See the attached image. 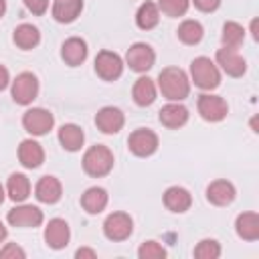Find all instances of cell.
Here are the masks:
<instances>
[{
	"label": "cell",
	"mask_w": 259,
	"mask_h": 259,
	"mask_svg": "<svg viewBox=\"0 0 259 259\" xmlns=\"http://www.w3.org/2000/svg\"><path fill=\"white\" fill-rule=\"evenodd\" d=\"M6 221L12 227H20V229H30L32 227L34 229V227H38L45 221V214L34 204H18V206H14V208L8 210Z\"/></svg>",
	"instance_id": "30bf717a"
},
{
	"label": "cell",
	"mask_w": 259,
	"mask_h": 259,
	"mask_svg": "<svg viewBox=\"0 0 259 259\" xmlns=\"http://www.w3.org/2000/svg\"><path fill=\"white\" fill-rule=\"evenodd\" d=\"M156 53L148 42H134L125 53V65L136 73H146L154 67Z\"/></svg>",
	"instance_id": "ba28073f"
},
{
	"label": "cell",
	"mask_w": 259,
	"mask_h": 259,
	"mask_svg": "<svg viewBox=\"0 0 259 259\" xmlns=\"http://www.w3.org/2000/svg\"><path fill=\"white\" fill-rule=\"evenodd\" d=\"M156 87L168 101H182L190 93V79L180 67H166L160 71Z\"/></svg>",
	"instance_id": "6da1fadb"
},
{
	"label": "cell",
	"mask_w": 259,
	"mask_h": 259,
	"mask_svg": "<svg viewBox=\"0 0 259 259\" xmlns=\"http://www.w3.org/2000/svg\"><path fill=\"white\" fill-rule=\"evenodd\" d=\"M107 190L101 186H91L81 194V206L87 214H99L107 206Z\"/></svg>",
	"instance_id": "7402d4cb"
},
{
	"label": "cell",
	"mask_w": 259,
	"mask_h": 259,
	"mask_svg": "<svg viewBox=\"0 0 259 259\" xmlns=\"http://www.w3.org/2000/svg\"><path fill=\"white\" fill-rule=\"evenodd\" d=\"M176 34H178V40L184 42V45H198L202 40V36H204V28H202V24L198 20L186 18V20H182L178 24Z\"/></svg>",
	"instance_id": "f1b7e54d"
},
{
	"label": "cell",
	"mask_w": 259,
	"mask_h": 259,
	"mask_svg": "<svg viewBox=\"0 0 259 259\" xmlns=\"http://www.w3.org/2000/svg\"><path fill=\"white\" fill-rule=\"evenodd\" d=\"M134 231V221L127 212H111L103 221V235L109 241H125Z\"/></svg>",
	"instance_id": "8fae6325"
},
{
	"label": "cell",
	"mask_w": 259,
	"mask_h": 259,
	"mask_svg": "<svg viewBox=\"0 0 259 259\" xmlns=\"http://www.w3.org/2000/svg\"><path fill=\"white\" fill-rule=\"evenodd\" d=\"M22 2H24L26 10L36 14V16H40V14H45L49 10V0H22Z\"/></svg>",
	"instance_id": "e575fe53"
},
{
	"label": "cell",
	"mask_w": 259,
	"mask_h": 259,
	"mask_svg": "<svg viewBox=\"0 0 259 259\" xmlns=\"http://www.w3.org/2000/svg\"><path fill=\"white\" fill-rule=\"evenodd\" d=\"M168 253L166 249L158 243V241H144L138 249V257L140 259H164Z\"/></svg>",
	"instance_id": "d6a6232c"
},
{
	"label": "cell",
	"mask_w": 259,
	"mask_h": 259,
	"mask_svg": "<svg viewBox=\"0 0 259 259\" xmlns=\"http://www.w3.org/2000/svg\"><path fill=\"white\" fill-rule=\"evenodd\" d=\"M221 42H223V47L239 49L245 42V28L235 20L225 22L223 24V32H221Z\"/></svg>",
	"instance_id": "f546056e"
},
{
	"label": "cell",
	"mask_w": 259,
	"mask_h": 259,
	"mask_svg": "<svg viewBox=\"0 0 259 259\" xmlns=\"http://www.w3.org/2000/svg\"><path fill=\"white\" fill-rule=\"evenodd\" d=\"M81 10H83V0H55L53 8H51L53 18L57 22H63V24L77 20Z\"/></svg>",
	"instance_id": "cb8c5ba5"
},
{
	"label": "cell",
	"mask_w": 259,
	"mask_h": 259,
	"mask_svg": "<svg viewBox=\"0 0 259 259\" xmlns=\"http://www.w3.org/2000/svg\"><path fill=\"white\" fill-rule=\"evenodd\" d=\"M194 257L196 259H219L221 257V245L214 239H202L194 247Z\"/></svg>",
	"instance_id": "4dcf8cb0"
},
{
	"label": "cell",
	"mask_w": 259,
	"mask_h": 259,
	"mask_svg": "<svg viewBox=\"0 0 259 259\" xmlns=\"http://www.w3.org/2000/svg\"><path fill=\"white\" fill-rule=\"evenodd\" d=\"M158 146H160L158 134L152 132V130H148V127H138L127 138V148L138 158H148V156L156 154Z\"/></svg>",
	"instance_id": "5b68a950"
},
{
	"label": "cell",
	"mask_w": 259,
	"mask_h": 259,
	"mask_svg": "<svg viewBox=\"0 0 259 259\" xmlns=\"http://www.w3.org/2000/svg\"><path fill=\"white\" fill-rule=\"evenodd\" d=\"M125 123V115L119 107L105 105L95 113V125L103 134H117Z\"/></svg>",
	"instance_id": "5bb4252c"
},
{
	"label": "cell",
	"mask_w": 259,
	"mask_h": 259,
	"mask_svg": "<svg viewBox=\"0 0 259 259\" xmlns=\"http://www.w3.org/2000/svg\"><path fill=\"white\" fill-rule=\"evenodd\" d=\"M8 83H10V73L4 65H0V91H4L8 87Z\"/></svg>",
	"instance_id": "74e56055"
},
{
	"label": "cell",
	"mask_w": 259,
	"mask_h": 259,
	"mask_svg": "<svg viewBox=\"0 0 259 259\" xmlns=\"http://www.w3.org/2000/svg\"><path fill=\"white\" fill-rule=\"evenodd\" d=\"M18 160L24 168H38L45 162V150L36 140H22L18 146Z\"/></svg>",
	"instance_id": "d6986e66"
},
{
	"label": "cell",
	"mask_w": 259,
	"mask_h": 259,
	"mask_svg": "<svg viewBox=\"0 0 259 259\" xmlns=\"http://www.w3.org/2000/svg\"><path fill=\"white\" fill-rule=\"evenodd\" d=\"M38 89L40 87H38V79L34 73H30V71L18 73L16 79L12 81V99L18 105H30L36 99Z\"/></svg>",
	"instance_id": "8992f818"
},
{
	"label": "cell",
	"mask_w": 259,
	"mask_h": 259,
	"mask_svg": "<svg viewBox=\"0 0 259 259\" xmlns=\"http://www.w3.org/2000/svg\"><path fill=\"white\" fill-rule=\"evenodd\" d=\"M158 22H160V8H158V4L156 2H150V0H146L144 4H140L138 12H136V24H138V28L152 30V28L158 26Z\"/></svg>",
	"instance_id": "83f0119b"
},
{
	"label": "cell",
	"mask_w": 259,
	"mask_h": 259,
	"mask_svg": "<svg viewBox=\"0 0 259 259\" xmlns=\"http://www.w3.org/2000/svg\"><path fill=\"white\" fill-rule=\"evenodd\" d=\"M164 206L172 212H186L192 206V194L184 186H170L164 192Z\"/></svg>",
	"instance_id": "ffe728a7"
},
{
	"label": "cell",
	"mask_w": 259,
	"mask_h": 259,
	"mask_svg": "<svg viewBox=\"0 0 259 259\" xmlns=\"http://www.w3.org/2000/svg\"><path fill=\"white\" fill-rule=\"evenodd\" d=\"M4 12H6V0H0V18L4 16Z\"/></svg>",
	"instance_id": "60d3db41"
},
{
	"label": "cell",
	"mask_w": 259,
	"mask_h": 259,
	"mask_svg": "<svg viewBox=\"0 0 259 259\" xmlns=\"http://www.w3.org/2000/svg\"><path fill=\"white\" fill-rule=\"evenodd\" d=\"M71 241V229L67 225L65 219H51L45 227V243L59 251V249H65Z\"/></svg>",
	"instance_id": "4fadbf2b"
},
{
	"label": "cell",
	"mask_w": 259,
	"mask_h": 259,
	"mask_svg": "<svg viewBox=\"0 0 259 259\" xmlns=\"http://www.w3.org/2000/svg\"><path fill=\"white\" fill-rule=\"evenodd\" d=\"M12 40H14V45H16L18 49L30 51V49H34V47L40 42V32H38V28H36L34 24L22 22V24H18V26L14 28Z\"/></svg>",
	"instance_id": "4316f807"
},
{
	"label": "cell",
	"mask_w": 259,
	"mask_h": 259,
	"mask_svg": "<svg viewBox=\"0 0 259 259\" xmlns=\"http://www.w3.org/2000/svg\"><path fill=\"white\" fill-rule=\"evenodd\" d=\"M59 144L67 150V152H79L83 148L85 142V132L77 125V123H65L59 127Z\"/></svg>",
	"instance_id": "603a6c76"
},
{
	"label": "cell",
	"mask_w": 259,
	"mask_h": 259,
	"mask_svg": "<svg viewBox=\"0 0 259 259\" xmlns=\"http://www.w3.org/2000/svg\"><path fill=\"white\" fill-rule=\"evenodd\" d=\"M34 196L38 202H45V204H55L61 200L63 196V186H61V180L55 178V176H42L36 186H34Z\"/></svg>",
	"instance_id": "ac0fdd59"
},
{
	"label": "cell",
	"mask_w": 259,
	"mask_h": 259,
	"mask_svg": "<svg viewBox=\"0 0 259 259\" xmlns=\"http://www.w3.org/2000/svg\"><path fill=\"white\" fill-rule=\"evenodd\" d=\"M6 235H8V229L4 227V223L0 221V243H4L6 241Z\"/></svg>",
	"instance_id": "f35d334b"
},
{
	"label": "cell",
	"mask_w": 259,
	"mask_h": 259,
	"mask_svg": "<svg viewBox=\"0 0 259 259\" xmlns=\"http://www.w3.org/2000/svg\"><path fill=\"white\" fill-rule=\"evenodd\" d=\"M4 198H6V188H4L2 184H0V204L4 202Z\"/></svg>",
	"instance_id": "ab89813d"
},
{
	"label": "cell",
	"mask_w": 259,
	"mask_h": 259,
	"mask_svg": "<svg viewBox=\"0 0 259 259\" xmlns=\"http://www.w3.org/2000/svg\"><path fill=\"white\" fill-rule=\"evenodd\" d=\"M6 194L14 202H24L30 196V180H28V176L22 174V172L10 174L8 182H6Z\"/></svg>",
	"instance_id": "484cf974"
},
{
	"label": "cell",
	"mask_w": 259,
	"mask_h": 259,
	"mask_svg": "<svg viewBox=\"0 0 259 259\" xmlns=\"http://www.w3.org/2000/svg\"><path fill=\"white\" fill-rule=\"evenodd\" d=\"M235 231L243 241H257L259 239V214L253 210L241 212L235 221Z\"/></svg>",
	"instance_id": "d4e9b609"
},
{
	"label": "cell",
	"mask_w": 259,
	"mask_h": 259,
	"mask_svg": "<svg viewBox=\"0 0 259 259\" xmlns=\"http://www.w3.org/2000/svg\"><path fill=\"white\" fill-rule=\"evenodd\" d=\"M24 259L26 257V251L22 247H18L16 243H6L4 247H0V259Z\"/></svg>",
	"instance_id": "836d02e7"
},
{
	"label": "cell",
	"mask_w": 259,
	"mask_h": 259,
	"mask_svg": "<svg viewBox=\"0 0 259 259\" xmlns=\"http://www.w3.org/2000/svg\"><path fill=\"white\" fill-rule=\"evenodd\" d=\"M53 125H55V117L45 107L26 109L22 115V127L32 136H45L53 130Z\"/></svg>",
	"instance_id": "9c48e42d"
},
{
	"label": "cell",
	"mask_w": 259,
	"mask_h": 259,
	"mask_svg": "<svg viewBox=\"0 0 259 259\" xmlns=\"http://www.w3.org/2000/svg\"><path fill=\"white\" fill-rule=\"evenodd\" d=\"M123 65H125L123 59L117 53L107 51V49L99 51L95 55V61H93V69H95L97 77H101L103 81H115V79H119L121 73H123Z\"/></svg>",
	"instance_id": "277c9868"
},
{
	"label": "cell",
	"mask_w": 259,
	"mask_h": 259,
	"mask_svg": "<svg viewBox=\"0 0 259 259\" xmlns=\"http://www.w3.org/2000/svg\"><path fill=\"white\" fill-rule=\"evenodd\" d=\"M87 42L81 36H71L61 45V59L69 65V67H79L81 63H85L87 59Z\"/></svg>",
	"instance_id": "2e32d148"
},
{
	"label": "cell",
	"mask_w": 259,
	"mask_h": 259,
	"mask_svg": "<svg viewBox=\"0 0 259 259\" xmlns=\"http://www.w3.org/2000/svg\"><path fill=\"white\" fill-rule=\"evenodd\" d=\"M160 123L168 130H178L188 121V109L180 101H170L160 109Z\"/></svg>",
	"instance_id": "e0dca14e"
},
{
	"label": "cell",
	"mask_w": 259,
	"mask_h": 259,
	"mask_svg": "<svg viewBox=\"0 0 259 259\" xmlns=\"http://www.w3.org/2000/svg\"><path fill=\"white\" fill-rule=\"evenodd\" d=\"M132 97H134L136 105H140V107L152 105L156 101V97H158V87H156L154 79H150V77L136 79V83L132 87Z\"/></svg>",
	"instance_id": "44dd1931"
},
{
	"label": "cell",
	"mask_w": 259,
	"mask_h": 259,
	"mask_svg": "<svg viewBox=\"0 0 259 259\" xmlns=\"http://www.w3.org/2000/svg\"><path fill=\"white\" fill-rule=\"evenodd\" d=\"M75 257H77V259H95V257H97V253H95L93 249L81 247V249H77V251H75Z\"/></svg>",
	"instance_id": "8d00e7d4"
},
{
	"label": "cell",
	"mask_w": 259,
	"mask_h": 259,
	"mask_svg": "<svg viewBox=\"0 0 259 259\" xmlns=\"http://www.w3.org/2000/svg\"><path fill=\"white\" fill-rule=\"evenodd\" d=\"M113 162H115L113 152L103 144H95V146L87 148L83 154V160H81L85 174L91 178L107 176L113 170Z\"/></svg>",
	"instance_id": "7a4b0ae2"
},
{
	"label": "cell",
	"mask_w": 259,
	"mask_h": 259,
	"mask_svg": "<svg viewBox=\"0 0 259 259\" xmlns=\"http://www.w3.org/2000/svg\"><path fill=\"white\" fill-rule=\"evenodd\" d=\"M196 109L200 113V117L204 121H210V123H217V121H223L229 113V105L227 101L221 97V95H214V93H202L196 101Z\"/></svg>",
	"instance_id": "52a82bcc"
},
{
	"label": "cell",
	"mask_w": 259,
	"mask_h": 259,
	"mask_svg": "<svg viewBox=\"0 0 259 259\" xmlns=\"http://www.w3.org/2000/svg\"><path fill=\"white\" fill-rule=\"evenodd\" d=\"M237 196V190L233 186V182L225 180V178H219V180H212L208 186H206V200L214 206H229Z\"/></svg>",
	"instance_id": "9a60e30c"
},
{
	"label": "cell",
	"mask_w": 259,
	"mask_h": 259,
	"mask_svg": "<svg viewBox=\"0 0 259 259\" xmlns=\"http://www.w3.org/2000/svg\"><path fill=\"white\" fill-rule=\"evenodd\" d=\"M217 67L227 73L229 77H243L245 71H247V61L243 59V55L237 51V49H229V47H223L217 51Z\"/></svg>",
	"instance_id": "7c38bea8"
},
{
	"label": "cell",
	"mask_w": 259,
	"mask_h": 259,
	"mask_svg": "<svg viewBox=\"0 0 259 259\" xmlns=\"http://www.w3.org/2000/svg\"><path fill=\"white\" fill-rule=\"evenodd\" d=\"M190 81L202 91H212L221 85V69L208 57H196L190 63Z\"/></svg>",
	"instance_id": "3957f363"
},
{
	"label": "cell",
	"mask_w": 259,
	"mask_h": 259,
	"mask_svg": "<svg viewBox=\"0 0 259 259\" xmlns=\"http://www.w3.org/2000/svg\"><path fill=\"white\" fill-rule=\"evenodd\" d=\"M190 6V0H158V8L160 12H164L166 16H184L186 10Z\"/></svg>",
	"instance_id": "1f68e13d"
},
{
	"label": "cell",
	"mask_w": 259,
	"mask_h": 259,
	"mask_svg": "<svg viewBox=\"0 0 259 259\" xmlns=\"http://www.w3.org/2000/svg\"><path fill=\"white\" fill-rule=\"evenodd\" d=\"M192 4L200 10V12H214L221 6V0H192Z\"/></svg>",
	"instance_id": "d590c367"
}]
</instances>
